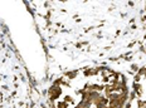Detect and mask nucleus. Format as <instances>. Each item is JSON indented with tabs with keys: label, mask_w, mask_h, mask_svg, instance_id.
I'll use <instances>...</instances> for the list:
<instances>
[{
	"label": "nucleus",
	"mask_w": 146,
	"mask_h": 108,
	"mask_svg": "<svg viewBox=\"0 0 146 108\" xmlns=\"http://www.w3.org/2000/svg\"><path fill=\"white\" fill-rule=\"evenodd\" d=\"M125 82L108 70H81L62 78L52 88L56 108H121Z\"/></svg>",
	"instance_id": "1"
}]
</instances>
